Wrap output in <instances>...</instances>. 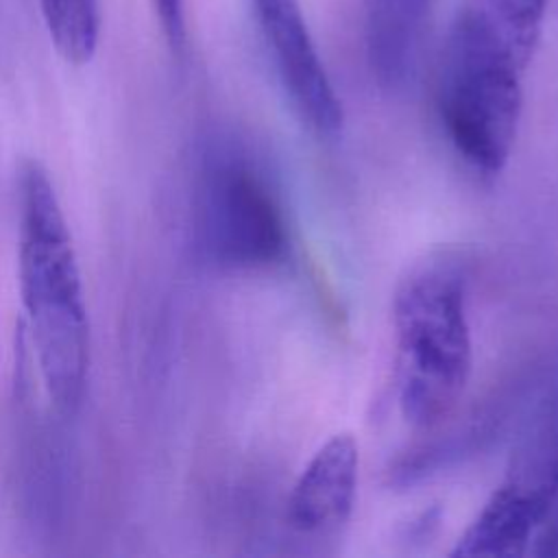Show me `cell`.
I'll return each mask as SVG.
<instances>
[{"instance_id":"cell-1","label":"cell","mask_w":558,"mask_h":558,"mask_svg":"<svg viewBox=\"0 0 558 558\" xmlns=\"http://www.w3.org/2000/svg\"><path fill=\"white\" fill-rule=\"evenodd\" d=\"M20 294L46 392L61 414L83 401L89 371V318L72 235L54 185L39 161L17 174Z\"/></svg>"},{"instance_id":"cell-2","label":"cell","mask_w":558,"mask_h":558,"mask_svg":"<svg viewBox=\"0 0 558 558\" xmlns=\"http://www.w3.org/2000/svg\"><path fill=\"white\" fill-rule=\"evenodd\" d=\"M392 325L399 412L414 427H436L456 412L473 371L460 270L449 262L412 268L397 286Z\"/></svg>"},{"instance_id":"cell-3","label":"cell","mask_w":558,"mask_h":558,"mask_svg":"<svg viewBox=\"0 0 558 558\" xmlns=\"http://www.w3.org/2000/svg\"><path fill=\"white\" fill-rule=\"evenodd\" d=\"M192 240L207 264L259 270L288 253L281 207L259 172L240 155L211 150L192 187Z\"/></svg>"},{"instance_id":"cell-4","label":"cell","mask_w":558,"mask_h":558,"mask_svg":"<svg viewBox=\"0 0 558 558\" xmlns=\"http://www.w3.org/2000/svg\"><path fill=\"white\" fill-rule=\"evenodd\" d=\"M558 501V386L525 421L506 475L451 556H519Z\"/></svg>"},{"instance_id":"cell-5","label":"cell","mask_w":558,"mask_h":558,"mask_svg":"<svg viewBox=\"0 0 558 558\" xmlns=\"http://www.w3.org/2000/svg\"><path fill=\"white\" fill-rule=\"evenodd\" d=\"M521 70L442 50L438 111L449 142L475 170L499 172L514 146L523 109Z\"/></svg>"},{"instance_id":"cell-6","label":"cell","mask_w":558,"mask_h":558,"mask_svg":"<svg viewBox=\"0 0 558 558\" xmlns=\"http://www.w3.org/2000/svg\"><path fill=\"white\" fill-rule=\"evenodd\" d=\"M255 22L294 109L320 135L342 129V102L318 57L299 0H251Z\"/></svg>"},{"instance_id":"cell-7","label":"cell","mask_w":558,"mask_h":558,"mask_svg":"<svg viewBox=\"0 0 558 558\" xmlns=\"http://www.w3.org/2000/svg\"><path fill=\"white\" fill-rule=\"evenodd\" d=\"M360 449L349 432L323 442L299 473L288 497V521L303 534H327L344 525L357 495Z\"/></svg>"},{"instance_id":"cell-8","label":"cell","mask_w":558,"mask_h":558,"mask_svg":"<svg viewBox=\"0 0 558 558\" xmlns=\"http://www.w3.org/2000/svg\"><path fill=\"white\" fill-rule=\"evenodd\" d=\"M427 0H371L366 17L368 61L379 83L397 87L408 81Z\"/></svg>"},{"instance_id":"cell-9","label":"cell","mask_w":558,"mask_h":558,"mask_svg":"<svg viewBox=\"0 0 558 558\" xmlns=\"http://www.w3.org/2000/svg\"><path fill=\"white\" fill-rule=\"evenodd\" d=\"M39 7L57 52L68 63H87L100 37L98 0H39Z\"/></svg>"},{"instance_id":"cell-10","label":"cell","mask_w":558,"mask_h":558,"mask_svg":"<svg viewBox=\"0 0 558 558\" xmlns=\"http://www.w3.org/2000/svg\"><path fill=\"white\" fill-rule=\"evenodd\" d=\"M155 17L159 20L161 33L172 50V54L183 57L187 48V22L183 0H150Z\"/></svg>"},{"instance_id":"cell-11","label":"cell","mask_w":558,"mask_h":558,"mask_svg":"<svg viewBox=\"0 0 558 558\" xmlns=\"http://www.w3.org/2000/svg\"><path fill=\"white\" fill-rule=\"evenodd\" d=\"M536 556H558V510L549 523L541 525V534L536 536Z\"/></svg>"}]
</instances>
